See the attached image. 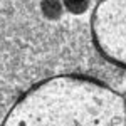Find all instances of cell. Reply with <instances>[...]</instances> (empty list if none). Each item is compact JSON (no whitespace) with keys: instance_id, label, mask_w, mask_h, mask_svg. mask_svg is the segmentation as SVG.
<instances>
[{"instance_id":"cell-3","label":"cell","mask_w":126,"mask_h":126,"mask_svg":"<svg viewBox=\"0 0 126 126\" xmlns=\"http://www.w3.org/2000/svg\"><path fill=\"white\" fill-rule=\"evenodd\" d=\"M97 47L126 69V0H103L93 17Z\"/></svg>"},{"instance_id":"cell-1","label":"cell","mask_w":126,"mask_h":126,"mask_svg":"<svg viewBox=\"0 0 126 126\" xmlns=\"http://www.w3.org/2000/svg\"><path fill=\"white\" fill-rule=\"evenodd\" d=\"M101 2L0 0V126L24 94L57 76L96 79L126 97V69L94 39Z\"/></svg>"},{"instance_id":"cell-2","label":"cell","mask_w":126,"mask_h":126,"mask_svg":"<svg viewBox=\"0 0 126 126\" xmlns=\"http://www.w3.org/2000/svg\"><path fill=\"white\" fill-rule=\"evenodd\" d=\"M2 126H126V97L96 79L57 76L24 94Z\"/></svg>"}]
</instances>
